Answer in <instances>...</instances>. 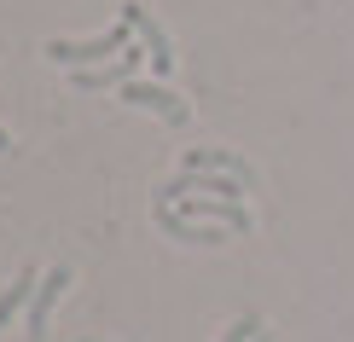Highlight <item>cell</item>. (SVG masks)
I'll return each mask as SVG.
<instances>
[{"label": "cell", "instance_id": "obj_1", "mask_svg": "<svg viewBox=\"0 0 354 342\" xmlns=\"http://www.w3.org/2000/svg\"><path fill=\"white\" fill-rule=\"evenodd\" d=\"M134 35H140V29L122 18L116 29L87 35V41H47V58H53V64H64V70H99V64H116V58L134 47Z\"/></svg>", "mask_w": 354, "mask_h": 342}, {"label": "cell", "instance_id": "obj_2", "mask_svg": "<svg viewBox=\"0 0 354 342\" xmlns=\"http://www.w3.org/2000/svg\"><path fill=\"white\" fill-rule=\"evenodd\" d=\"M116 93H122V105H140V111H157V116H163L169 128H186V122H192V105H186L180 93H174L169 82H151V76H134V82H128V87H116Z\"/></svg>", "mask_w": 354, "mask_h": 342}, {"label": "cell", "instance_id": "obj_3", "mask_svg": "<svg viewBox=\"0 0 354 342\" xmlns=\"http://www.w3.org/2000/svg\"><path fill=\"white\" fill-rule=\"evenodd\" d=\"M122 18L140 29V47L151 53V70H157V76H169V70H174V41H169V29L151 18V6H140V0H122Z\"/></svg>", "mask_w": 354, "mask_h": 342}, {"label": "cell", "instance_id": "obj_4", "mask_svg": "<svg viewBox=\"0 0 354 342\" xmlns=\"http://www.w3.org/2000/svg\"><path fill=\"white\" fill-rule=\"evenodd\" d=\"M64 290H70V267H47L41 285H35V296H29V314H24V336L29 342L47 336V319H53V307H58V296H64Z\"/></svg>", "mask_w": 354, "mask_h": 342}, {"label": "cell", "instance_id": "obj_5", "mask_svg": "<svg viewBox=\"0 0 354 342\" xmlns=\"http://www.w3.org/2000/svg\"><path fill=\"white\" fill-rule=\"evenodd\" d=\"M180 174H232V180H256V169L239 151H221V145H186L180 151Z\"/></svg>", "mask_w": 354, "mask_h": 342}, {"label": "cell", "instance_id": "obj_6", "mask_svg": "<svg viewBox=\"0 0 354 342\" xmlns=\"http://www.w3.org/2000/svg\"><path fill=\"white\" fill-rule=\"evenodd\" d=\"M157 227L169 238H180V244H227L232 227H209V220H186L174 203H157Z\"/></svg>", "mask_w": 354, "mask_h": 342}, {"label": "cell", "instance_id": "obj_7", "mask_svg": "<svg viewBox=\"0 0 354 342\" xmlns=\"http://www.w3.org/2000/svg\"><path fill=\"white\" fill-rule=\"evenodd\" d=\"M35 285H41V273H35V267H24V273L0 290V336H6V325L18 319V314H29V296H35Z\"/></svg>", "mask_w": 354, "mask_h": 342}, {"label": "cell", "instance_id": "obj_8", "mask_svg": "<svg viewBox=\"0 0 354 342\" xmlns=\"http://www.w3.org/2000/svg\"><path fill=\"white\" fill-rule=\"evenodd\" d=\"M256 336H261V319H232L221 331V342H256Z\"/></svg>", "mask_w": 354, "mask_h": 342}, {"label": "cell", "instance_id": "obj_9", "mask_svg": "<svg viewBox=\"0 0 354 342\" xmlns=\"http://www.w3.org/2000/svg\"><path fill=\"white\" fill-rule=\"evenodd\" d=\"M6 145H12V140H6V128H0V151H6Z\"/></svg>", "mask_w": 354, "mask_h": 342}, {"label": "cell", "instance_id": "obj_10", "mask_svg": "<svg viewBox=\"0 0 354 342\" xmlns=\"http://www.w3.org/2000/svg\"><path fill=\"white\" fill-rule=\"evenodd\" d=\"M256 342H273V336H256Z\"/></svg>", "mask_w": 354, "mask_h": 342}, {"label": "cell", "instance_id": "obj_11", "mask_svg": "<svg viewBox=\"0 0 354 342\" xmlns=\"http://www.w3.org/2000/svg\"><path fill=\"white\" fill-rule=\"evenodd\" d=\"M87 342H93V336H87Z\"/></svg>", "mask_w": 354, "mask_h": 342}]
</instances>
